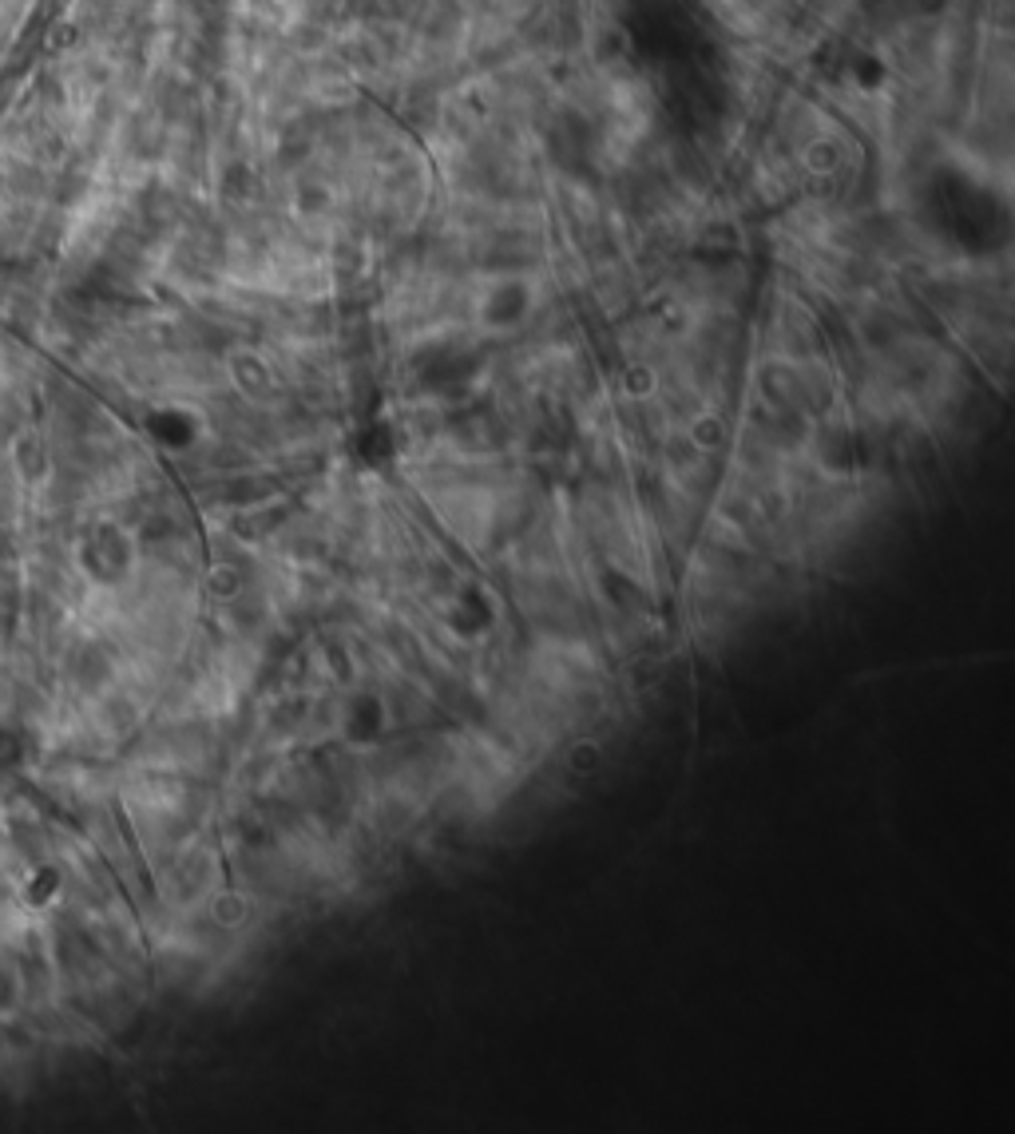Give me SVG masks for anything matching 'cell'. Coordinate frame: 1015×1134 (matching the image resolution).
Masks as SVG:
<instances>
[]
</instances>
